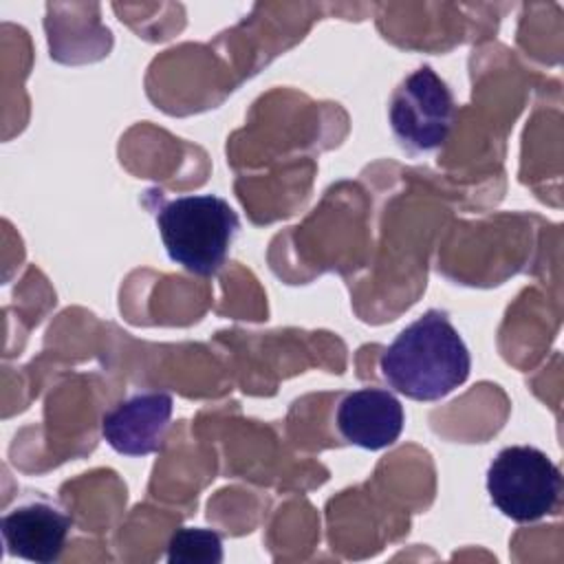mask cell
Returning <instances> with one entry per match:
<instances>
[{"label":"cell","instance_id":"6da1fadb","mask_svg":"<svg viewBox=\"0 0 564 564\" xmlns=\"http://www.w3.org/2000/svg\"><path fill=\"white\" fill-rule=\"evenodd\" d=\"M469 350L447 311L430 308L408 324L379 359L383 381L412 401H438L463 386Z\"/></svg>","mask_w":564,"mask_h":564},{"label":"cell","instance_id":"7a4b0ae2","mask_svg":"<svg viewBox=\"0 0 564 564\" xmlns=\"http://www.w3.org/2000/svg\"><path fill=\"white\" fill-rule=\"evenodd\" d=\"M154 220L172 262L194 275H214L240 231L234 207L216 194H189L156 207Z\"/></svg>","mask_w":564,"mask_h":564},{"label":"cell","instance_id":"3957f363","mask_svg":"<svg viewBox=\"0 0 564 564\" xmlns=\"http://www.w3.org/2000/svg\"><path fill=\"white\" fill-rule=\"evenodd\" d=\"M491 505L509 520L535 522L560 507L562 471L538 447H502L487 467Z\"/></svg>","mask_w":564,"mask_h":564},{"label":"cell","instance_id":"277c9868","mask_svg":"<svg viewBox=\"0 0 564 564\" xmlns=\"http://www.w3.org/2000/svg\"><path fill=\"white\" fill-rule=\"evenodd\" d=\"M388 117L403 150L412 154L434 152L452 132L456 119L454 95L430 66H419L394 88Z\"/></svg>","mask_w":564,"mask_h":564},{"label":"cell","instance_id":"5b68a950","mask_svg":"<svg viewBox=\"0 0 564 564\" xmlns=\"http://www.w3.org/2000/svg\"><path fill=\"white\" fill-rule=\"evenodd\" d=\"M174 401L170 392L145 390L115 403L101 416L104 441L123 456H148L163 447Z\"/></svg>","mask_w":564,"mask_h":564},{"label":"cell","instance_id":"8992f818","mask_svg":"<svg viewBox=\"0 0 564 564\" xmlns=\"http://www.w3.org/2000/svg\"><path fill=\"white\" fill-rule=\"evenodd\" d=\"M70 527L73 520L44 500L18 505L0 520L7 553L35 564H51L62 555Z\"/></svg>","mask_w":564,"mask_h":564},{"label":"cell","instance_id":"52a82bcc","mask_svg":"<svg viewBox=\"0 0 564 564\" xmlns=\"http://www.w3.org/2000/svg\"><path fill=\"white\" fill-rule=\"evenodd\" d=\"M405 412L401 401L383 388H359L348 392L335 412L341 438L361 449L390 447L403 432Z\"/></svg>","mask_w":564,"mask_h":564},{"label":"cell","instance_id":"ba28073f","mask_svg":"<svg viewBox=\"0 0 564 564\" xmlns=\"http://www.w3.org/2000/svg\"><path fill=\"white\" fill-rule=\"evenodd\" d=\"M167 562L218 564L223 562V538L212 529L181 527L167 542Z\"/></svg>","mask_w":564,"mask_h":564}]
</instances>
